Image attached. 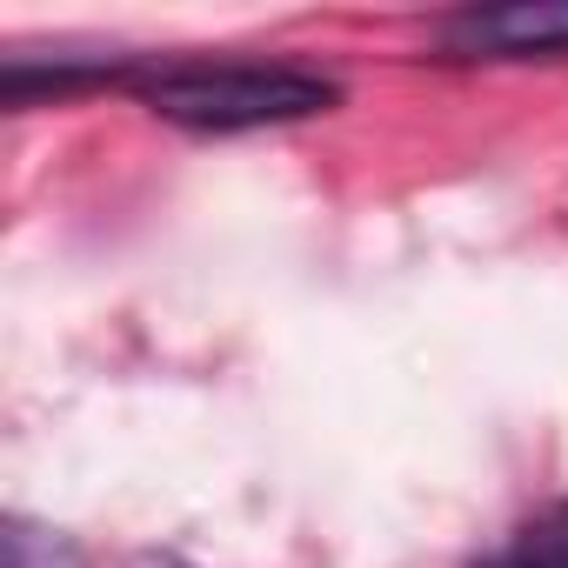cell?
<instances>
[{
	"mask_svg": "<svg viewBox=\"0 0 568 568\" xmlns=\"http://www.w3.org/2000/svg\"><path fill=\"white\" fill-rule=\"evenodd\" d=\"M134 94L194 134H247V128H288V121H315L342 101V88L328 74L308 68H281V61H181V68H154L134 81Z\"/></svg>",
	"mask_w": 568,
	"mask_h": 568,
	"instance_id": "1",
	"label": "cell"
},
{
	"mask_svg": "<svg viewBox=\"0 0 568 568\" xmlns=\"http://www.w3.org/2000/svg\"><path fill=\"white\" fill-rule=\"evenodd\" d=\"M448 61H561L568 54V8L561 0H515V8H468L442 21Z\"/></svg>",
	"mask_w": 568,
	"mask_h": 568,
	"instance_id": "2",
	"label": "cell"
},
{
	"mask_svg": "<svg viewBox=\"0 0 568 568\" xmlns=\"http://www.w3.org/2000/svg\"><path fill=\"white\" fill-rule=\"evenodd\" d=\"M481 568H568V501L535 515L528 528H515Z\"/></svg>",
	"mask_w": 568,
	"mask_h": 568,
	"instance_id": "3",
	"label": "cell"
},
{
	"mask_svg": "<svg viewBox=\"0 0 568 568\" xmlns=\"http://www.w3.org/2000/svg\"><path fill=\"white\" fill-rule=\"evenodd\" d=\"M0 568H88V555L61 535V528H41V521H8L0 535Z\"/></svg>",
	"mask_w": 568,
	"mask_h": 568,
	"instance_id": "4",
	"label": "cell"
}]
</instances>
